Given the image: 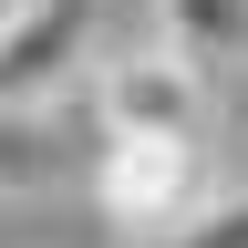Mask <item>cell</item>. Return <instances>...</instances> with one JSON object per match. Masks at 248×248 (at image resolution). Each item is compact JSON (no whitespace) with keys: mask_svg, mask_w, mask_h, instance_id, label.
<instances>
[{"mask_svg":"<svg viewBox=\"0 0 248 248\" xmlns=\"http://www.w3.org/2000/svg\"><path fill=\"white\" fill-rule=\"evenodd\" d=\"M93 207L135 238H176L197 207H217V176H207V135H104L93 145Z\"/></svg>","mask_w":248,"mask_h":248,"instance_id":"obj_1","label":"cell"},{"mask_svg":"<svg viewBox=\"0 0 248 248\" xmlns=\"http://www.w3.org/2000/svg\"><path fill=\"white\" fill-rule=\"evenodd\" d=\"M93 11L104 0H21V11H0V114H31L73 83V62L93 52Z\"/></svg>","mask_w":248,"mask_h":248,"instance_id":"obj_2","label":"cell"},{"mask_svg":"<svg viewBox=\"0 0 248 248\" xmlns=\"http://www.w3.org/2000/svg\"><path fill=\"white\" fill-rule=\"evenodd\" d=\"M197 114H207V83L166 42H135L93 73V135H197Z\"/></svg>","mask_w":248,"mask_h":248,"instance_id":"obj_3","label":"cell"},{"mask_svg":"<svg viewBox=\"0 0 248 248\" xmlns=\"http://www.w3.org/2000/svg\"><path fill=\"white\" fill-rule=\"evenodd\" d=\"M155 42L197 83H228L248 62V0H155Z\"/></svg>","mask_w":248,"mask_h":248,"instance_id":"obj_4","label":"cell"},{"mask_svg":"<svg viewBox=\"0 0 248 248\" xmlns=\"http://www.w3.org/2000/svg\"><path fill=\"white\" fill-rule=\"evenodd\" d=\"M73 176V155H62L52 124H31V114H0V197H42V186Z\"/></svg>","mask_w":248,"mask_h":248,"instance_id":"obj_5","label":"cell"},{"mask_svg":"<svg viewBox=\"0 0 248 248\" xmlns=\"http://www.w3.org/2000/svg\"><path fill=\"white\" fill-rule=\"evenodd\" d=\"M166 248H248V197H217V207H197V217H186Z\"/></svg>","mask_w":248,"mask_h":248,"instance_id":"obj_6","label":"cell"}]
</instances>
